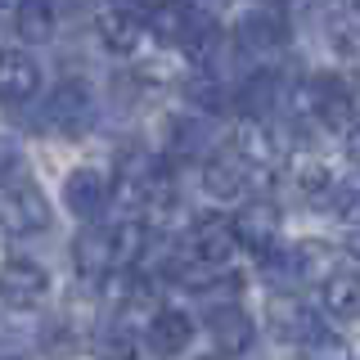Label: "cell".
<instances>
[{"mask_svg":"<svg viewBox=\"0 0 360 360\" xmlns=\"http://www.w3.org/2000/svg\"><path fill=\"white\" fill-rule=\"evenodd\" d=\"M144 37H149V14H144V9L117 5V9H104V14H99V41H104L112 54H122V59H131L144 45Z\"/></svg>","mask_w":360,"mask_h":360,"instance_id":"12","label":"cell"},{"mask_svg":"<svg viewBox=\"0 0 360 360\" xmlns=\"http://www.w3.org/2000/svg\"><path fill=\"white\" fill-rule=\"evenodd\" d=\"M112 297H117V311H144V307H153V284L140 270H127L117 279V288H112Z\"/></svg>","mask_w":360,"mask_h":360,"instance_id":"20","label":"cell"},{"mask_svg":"<svg viewBox=\"0 0 360 360\" xmlns=\"http://www.w3.org/2000/svg\"><path fill=\"white\" fill-rule=\"evenodd\" d=\"M54 27H59V14H54L50 5H41V0H27V5L14 9V37L27 41V45H41L54 37Z\"/></svg>","mask_w":360,"mask_h":360,"instance_id":"18","label":"cell"},{"mask_svg":"<svg viewBox=\"0 0 360 360\" xmlns=\"http://www.w3.org/2000/svg\"><path fill=\"white\" fill-rule=\"evenodd\" d=\"M320 307L333 320H360V275H352V270H329L320 279Z\"/></svg>","mask_w":360,"mask_h":360,"instance_id":"17","label":"cell"},{"mask_svg":"<svg viewBox=\"0 0 360 360\" xmlns=\"http://www.w3.org/2000/svg\"><path fill=\"white\" fill-rule=\"evenodd\" d=\"M149 32L158 41H172L189 54H207L212 45L221 41V27L212 18V9H198V5H167V9H153L149 14Z\"/></svg>","mask_w":360,"mask_h":360,"instance_id":"2","label":"cell"},{"mask_svg":"<svg viewBox=\"0 0 360 360\" xmlns=\"http://www.w3.org/2000/svg\"><path fill=\"white\" fill-rule=\"evenodd\" d=\"M279 225H284V217H279L275 202L252 198V202H239V212L230 217V234H234V243H239V248L266 257V252H275V248H279Z\"/></svg>","mask_w":360,"mask_h":360,"instance_id":"5","label":"cell"},{"mask_svg":"<svg viewBox=\"0 0 360 360\" xmlns=\"http://www.w3.org/2000/svg\"><path fill=\"white\" fill-rule=\"evenodd\" d=\"M41 90V63L22 50H0V104H27Z\"/></svg>","mask_w":360,"mask_h":360,"instance_id":"15","label":"cell"},{"mask_svg":"<svg viewBox=\"0 0 360 360\" xmlns=\"http://www.w3.org/2000/svg\"><path fill=\"white\" fill-rule=\"evenodd\" d=\"M230 153L239 158V162H248L252 172H262V176H270V172L279 167V140H275V131L266 127V117H262V122H252V117H248L243 127L234 131Z\"/></svg>","mask_w":360,"mask_h":360,"instance_id":"13","label":"cell"},{"mask_svg":"<svg viewBox=\"0 0 360 360\" xmlns=\"http://www.w3.org/2000/svg\"><path fill=\"white\" fill-rule=\"evenodd\" d=\"M207 333H212V347H217V356H243L248 347L257 342V324L252 315H248L239 302H221V307H212L207 315Z\"/></svg>","mask_w":360,"mask_h":360,"instance_id":"10","label":"cell"},{"mask_svg":"<svg viewBox=\"0 0 360 360\" xmlns=\"http://www.w3.org/2000/svg\"><path fill=\"white\" fill-rule=\"evenodd\" d=\"M144 243H149V230H144L140 221H122L112 225V248H117V266H135L144 252Z\"/></svg>","mask_w":360,"mask_h":360,"instance_id":"22","label":"cell"},{"mask_svg":"<svg viewBox=\"0 0 360 360\" xmlns=\"http://www.w3.org/2000/svg\"><path fill=\"white\" fill-rule=\"evenodd\" d=\"M99 356L104 360H135V342L122 338V333H108L104 342H99Z\"/></svg>","mask_w":360,"mask_h":360,"instance_id":"25","label":"cell"},{"mask_svg":"<svg viewBox=\"0 0 360 360\" xmlns=\"http://www.w3.org/2000/svg\"><path fill=\"white\" fill-rule=\"evenodd\" d=\"M342 149H347V158H356V162H360V122L342 131Z\"/></svg>","mask_w":360,"mask_h":360,"instance_id":"26","label":"cell"},{"mask_svg":"<svg viewBox=\"0 0 360 360\" xmlns=\"http://www.w3.org/2000/svg\"><path fill=\"white\" fill-rule=\"evenodd\" d=\"M270 324L275 333L292 347H307V352H324V356H342V342L333 338V329L315 315L297 292H284V297H270Z\"/></svg>","mask_w":360,"mask_h":360,"instance_id":"1","label":"cell"},{"mask_svg":"<svg viewBox=\"0 0 360 360\" xmlns=\"http://www.w3.org/2000/svg\"><path fill=\"white\" fill-rule=\"evenodd\" d=\"M207 360H225V356H207Z\"/></svg>","mask_w":360,"mask_h":360,"instance_id":"28","label":"cell"},{"mask_svg":"<svg viewBox=\"0 0 360 360\" xmlns=\"http://www.w3.org/2000/svg\"><path fill=\"white\" fill-rule=\"evenodd\" d=\"M194 342V320L176 307H158L149 315V347L158 356H180L185 347Z\"/></svg>","mask_w":360,"mask_h":360,"instance_id":"16","label":"cell"},{"mask_svg":"<svg viewBox=\"0 0 360 360\" xmlns=\"http://www.w3.org/2000/svg\"><path fill=\"white\" fill-rule=\"evenodd\" d=\"M342 248H347V257L360 266V230H347V243H342Z\"/></svg>","mask_w":360,"mask_h":360,"instance_id":"27","label":"cell"},{"mask_svg":"<svg viewBox=\"0 0 360 360\" xmlns=\"http://www.w3.org/2000/svg\"><path fill=\"white\" fill-rule=\"evenodd\" d=\"M329 207H333L338 221H347L352 230H360V172L347 176V180H338L333 194H329Z\"/></svg>","mask_w":360,"mask_h":360,"instance_id":"21","label":"cell"},{"mask_svg":"<svg viewBox=\"0 0 360 360\" xmlns=\"http://www.w3.org/2000/svg\"><path fill=\"white\" fill-rule=\"evenodd\" d=\"M333 185H338V176L320 162V158H302V162H297V189H302V194H311V198H329V194H333Z\"/></svg>","mask_w":360,"mask_h":360,"instance_id":"23","label":"cell"},{"mask_svg":"<svg viewBox=\"0 0 360 360\" xmlns=\"http://www.w3.org/2000/svg\"><path fill=\"white\" fill-rule=\"evenodd\" d=\"M0 225L9 234H41L50 230V198L37 189V180L18 176L0 185Z\"/></svg>","mask_w":360,"mask_h":360,"instance_id":"3","label":"cell"},{"mask_svg":"<svg viewBox=\"0 0 360 360\" xmlns=\"http://www.w3.org/2000/svg\"><path fill=\"white\" fill-rule=\"evenodd\" d=\"M239 50L248 54V59H275L279 50L288 45V14L284 9H270V5H262V9H248V14L239 18Z\"/></svg>","mask_w":360,"mask_h":360,"instance_id":"6","label":"cell"},{"mask_svg":"<svg viewBox=\"0 0 360 360\" xmlns=\"http://www.w3.org/2000/svg\"><path fill=\"white\" fill-rule=\"evenodd\" d=\"M50 297V275L27 262V257H9L5 266H0V302L14 311H32L41 307V302Z\"/></svg>","mask_w":360,"mask_h":360,"instance_id":"8","label":"cell"},{"mask_svg":"<svg viewBox=\"0 0 360 360\" xmlns=\"http://www.w3.org/2000/svg\"><path fill=\"white\" fill-rule=\"evenodd\" d=\"M167 149H172L176 158H198L202 153V144H207V127H202L198 117H176L172 127H167Z\"/></svg>","mask_w":360,"mask_h":360,"instance_id":"19","label":"cell"},{"mask_svg":"<svg viewBox=\"0 0 360 360\" xmlns=\"http://www.w3.org/2000/svg\"><path fill=\"white\" fill-rule=\"evenodd\" d=\"M234 248L239 243H234V234H230V221H207V225H198V230L189 234L185 262L198 266V270H221L234 257Z\"/></svg>","mask_w":360,"mask_h":360,"instance_id":"14","label":"cell"},{"mask_svg":"<svg viewBox=\"0 0 360 360\" xmlns=\"http://www.w3.org/2000/svg\"><path fill=\"white\" fill-rule=\"evenodd\" d=\"M72 266L86 284H104L117 270V248H112V225H86L72 239Z\"/></svg>","mask_w":360,"mask_h":360,"instance_id":"9","label":"cell"},{"mask_svg":"<svg viewBox=\"0 0 360 360\" xmlns=\"http://www.w3.org/2000/svg\"><path fill=\"white\" fill-rule=\"evenodd\" d=\"M262 172H252L248 162H239L230 149L217 153V158H207V167H202V189H207L212 198H221V202H252V194L262 189Z\"/></svg>","mask_w":360,"mask_h":360,"instance_id":"4","label":"cell"},{"mask_svg":"<svg viewBox=\"0 0 360 360\" xmlns=\"http://www.w3.org/2000/svg\"><path fill=\"white\" fill-rule=\"evenodd\" d=\"M63 202H68L72 217L95 221L99 212H108V202H112V176L95 172V167H77V172L68 176V185H63Z\"/></svg>","mask_w":360,"mask_h":360,"instance_id":"11","label":"cell"},{"mask_svg":"<svg viewBox=\"0 0 360 360\" xmlns=\"http://www.w3.org/2000/svg\"><path fill=\"white\" fill-rule=\"evenodd\" d=\"M95 122V95L82 82H63L50 90L45 99V127H54L59 135H86Z\"/></svg>","mask_w":360,"mask_h":360,"instance_id":"7","label":"cell"},{"mask_svg":"<svg viewBox=\"0 0 360 360\" xmlns=\"http://www.w3.org/2000/svg\"><path fill=\"white\" fill-rule=\"evenodd\" d=\"M18 176H27V167H22V153L5 140V135H0V185H9V180H18Z\"/></svg>","mask_w":360,"mask_h":360,"instance_id":"24","label":"cell"}]
</instances>
